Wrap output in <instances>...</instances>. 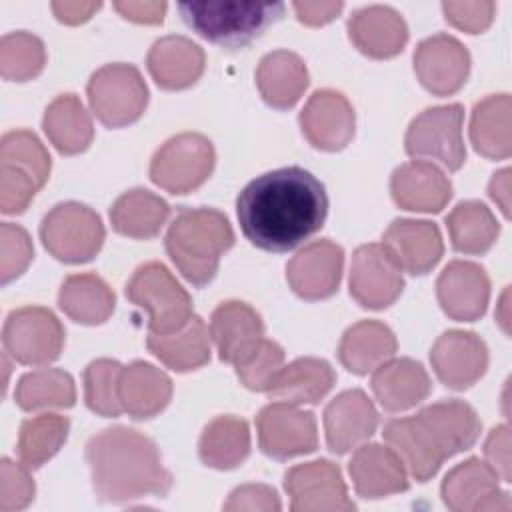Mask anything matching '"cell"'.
<instances>
[{"label": "cell", "mask_w": 512, "mask_h": 512, "mask_svg": "<svg viewBox=\"0 0 512 512\" xmlns=\"http://www.w3.org/2000/svg\"><path fill=\"white\" fill-rule=\"evenodd\" d=\"M328 214L324 184L300 166L266 172L236 200L242 234L260 250L288 252L316 234Z\"/></svg>", "instance_id": "obj_1"}, {"label": "cell", "mask_w": 512, "mask_h": 512, "mask_svg": "<svg viewBox=\"0 0 512 512\" xmlns=\"http://www.w3.org/2000/svg\"><path fill=\"white\" fill-rule=\"evenodd\" d=\"M84 456L100 502L128 504L146 496L164 498L174 484L154 440L128 426H112L94 434Z\"/></svg>", "instance_id": "obj_2"}, {"label": "cell", "mask_w": 512, "mask_h": 512, "mask_svg": "<svg viewBox=\"0 0 512 512\" xmlns=\"http://www.w3.org/2000/svg\"><path fill=\"white\" fill-rule=\"evenodd\" d=\"M480 418L462 400H442L408 418L384 424L386 444L400 456L410 476L430 480L446 458L472 448L480 436Z\"/></svg>", "instance_id": "obj_3"}, {"label": "cell", "mask_w": 512, "mask_h": 512, "mask_svg": "<svg viewBox=\"0 0 512 512\" xmlns=\"http://www.w3.org/2000/svg\"><path fill=\"white\" fill-rule=\"evenodd\" d=\"M234 244L228 218L214 208H184L166 232V252L178 272L194 286H206L218 272L220 258Z\"/></svg>", "instance_id": "obj_4"}, {"label": "cell", "mask_w": 512, "mask_h": 512, "mask_svg": "<svg viewBox=\"0 0 512 512\" xmlns=\"http://www.w3.org/2000/svg\"><path fill=\"white\" fill-rule=\"evenodd\" d=\"M282 2L264 0H194L180 2L178 12L184 24L204 40L238 50L274 24L284 14Z\"/></svg>", "instance_id": "obj_5"}, {"label": "cell", "mask_w": 512, "mask_h": 512, "mask_svg": "<svg viewBox=\"0 0 512 512\" xmlns=\"http://www.w3.org/2000/svg\"><path fill=\"white\" fill-rule=\"evenodd\" d=\"M126 298L148 312L152 334L178 332L192 314V298L162 262L138 266L126 284Z\"/></svg>", "instance_id": "obj_6"}, {"label": "cell", "mask_w": 512, "mask_h": 512, "mask_svg": "<svg viewBox=\"0 0 512 512\" xmlns=\"http://www.w3.org/2000/svg\"><path fill=\"white\" fill-rule=\"evenodd\" d=\"M106 238L100 216L80 202L56 204L40 224L44 248L60 262L82 264L92 260Z\"/></svg>", "instance_id": "obj_7"}, {"label": "cell", "mask_w": 512, "mask_h": 512, "mask_svg": "<svg viewBox=\"0 0 512 512\" xmlns=\"http://www.w3.org/2000/svg\"><path fill=\"white\" fill-rule=\"evenodd\" d=\"M86 92L94 116L108 128L136 122L148 106V86L140 70L124 62L98 68L90 76Z\"/></svg>", "instance_id": "obj_8"}, {"label": "cell", "mask_w": 512, "mask_h": 512, "mask_svg": "<svg viewBox=\"0 0 512 512\" xmlns=\"http://www.w3.org/2000/svg\"><path fill=\"white\" fill-rule=\"evenodd\" d=\"M214 162V146L204 134L182 132L156 150L150 162V180L170 194H188L210 178Z\"/></svg>", "instance_id": "obj_9"}, {"label": "cell", "mask_w": 512, "mask_h": 512, "mask_svg": "<svg viewBox=\"0 0 512 512\" xmlns=\"http://www.w3.org/2000/svg\"><path fill=\"white\" fill-rule=\"evenodd\" d=\"M462 122L464 108L460 104L426 108L406 130L404 148L408 156L436 160L452 172L460 170L466 160Z\"/></svg>", "instance_id": "obj_10"}, {"label": "cell", "mask_w": 512, "mask_h": 512, "mask_svg": "<svg viewBox=\"0 0 512 512\" xmlns=\"http://www.w3.org/2000/svg\"><path fill=\"white\" fill-rule=\"evenodd\" d=\"M4 352L26 366L54 362L64 348V326L44 306H22L12 310L2 328Z\"/></svg>", "instance_id": "obj_11"}, {"label": "cell", "mask_w": 512, "mask_h": 512, "mask_svg": "<svg viewBox=\"0 0 512 512\" xmlns=\"http://www.w3.org/2000/svg\"><path fill=\"white\" fill-rule=\"evenodd\" d=\"M258 446L274 460L310 454L318 448V428L312 412L288 402H272L256 416Z\"/></svg>", "instance_id": "obj_12"}, {"label": "cell", "mask_w": 512, "mask_h": 512, "mask_svg": "<svg viewBox=\"0 0 512 512\" xmlns=\"http://www.w3.org/2000/svg\"><path fill=\"white\" fill-rule=\"evenodd\" d=\"M284 490L294 512H348L356 508L348 498L338 464L324 458L292 466L284 474Z\"/></svg>", "instance_id": "obj_13"}, {"label": "cell", "mask_w": 512, "mask_h": 512, "mask_svg": "<svg viewBox=\"0 0 512 512\" xmlns=\"http://www.w3.org/2000/svg\"><path fill=\"white\" fill-rule=\"evenodd\" d=\"M498 480L500 476L486 462L468 458L444 476L440 494L454 512H508L512 502Z\"/></svg>", "instance_id": "obj_14"}, {"label": "cell", "mask_w": 512, "mask_h": 512, "mask_svg": "<svg viewBox=\"0 0 512 512\" xmlns=\"http://www.w3.org/2000/svg\"><path fill=\"white\" fill-rule=\"evenodd\" d=\"M350 296L370 310H382L396 302L404 290L402 270L382 244H362L352 254Z\"/></svg>", "instance_id": "obj_15"}, {"label": "cell", "mask_w": 512, "mask_h": 512, "mask_svg": "<svg viewBox=\"0 0 512 512\" xmlns=\"http://www.w3.org/2000/svg\"><path fill=\"white\" fill-rule=\"evenodd\" d=\"M414 72L428 92L450 96L464 86L470 74V54L454 36L434 34L416 46Z\"/></svg>", "instance_id": "obj_16"}, {"label": "cell", "mask_w": 512, "mask_h": 512, "mask_svg": "<svg viewBox=\"0 0 512 512\" xmlns=\"http://www.w3.org/2000/svg\"><path fill=\"white\" fill-rule=\"evenodd\" d=\"M304 138L318 150L338 152L350 144L356 128V114L342 92L316 90L300 112Z\"/></svg>", "instance_id": "obj_17"}, {"label": "cell", "mask_w": 512, "mask_h": 512, "mask_svg": "<svg viewBox=\"0 0 512 512\" xmlns=\"http://www.w3.org/2000/svg\"><path fill=\"white\" fill-rule=\"evenodd\" d=\"M430 364L446 388L466 390L484 376L488 368V346L474 332L448 330L434 342Z\"/></svg>", "instance_id": "obj_18"}, {"label": "cell", "mask_w": 512, "mask_h": 512, "mask_svg": "<svg viewBox=\"0 0 512 512\" xmlns=\"http://www.w3.org/2000/svg\"><path fill=\"white\" fill-rule=\"evenodd\" d=\"M342 266V246L322 238L306 244L296 256H292L286 266V280L300 298L324 300L338 290Z\"/></svg>", "instance_id": "obj_19"}, {"label": "cell", "mask_w": 512, "mask_h": 512, "mask_svg": "<svg viewBox=\"0 0 512 512\" xmlns=\"http://www.w3.org/2000/svg\"><path fill=\"white\" fill-rule=\"evenodd\" d=\"M436 298L448 318L474 322L484 316L488 306V274L476 262L452 260L436 280Z\"/></svg>", "instance_id": "obj_20"}, {"label": "cell", "mask_w": 512, "mask_h": 512, "mask_svg": "<svg viewBox=\"0 0 512 512\" xmlns=\"http://www.w3.org/2000/svg\"><path fill=\"white\" fill-rule=\"evenodd\" d=\"M378 428V412L364 390L340 392L324 410V432L328 450L346 454L364 444Z\"/></svg>", "instance_id": "obj_21"}, {"label": "cell", "mask_w": 512, "mask_h": 512, "mask_svg": "<svg viewBox=\"0 0 512 512\" xmlns=\"http://www.w3.org/2000/svg\"><path fill=\"white\" fill-rule=\"evenodd\" d=\"M382 246L394 258L398 268L412 276L428 274L440 262L444 252L438 226L428 220L412 218L394 220L382 236Z\"/></svg>", "instance_id": "obj_22"}, {"label": "cell", "mask_w": 512, "mask_h": 512, "mask_svg": "<svg viewBox=\"0 0 512 512\" xmlns=\"http://www.w3.org/2000/svg\"><path fill=\"white\" fill-rule=\"evenodd\" d=\"M354 490L362 498H384L408 490V474L400 456L382 444H362L348 462Z\"/></svg>", "instance_id": "obj_23"}, {"label": "cell", "mask_w": 512, "mask_h": 512, "mask_svg": "<svg viewBox=\"0 0 512 512\" xmlns=\"http://www.w3.org/2000/svg\"><path fill=\"white\" fill-rule=\"evenodd\" d=\"M394 202L410 212H440L452 198L448 176L432 162L414 160L398 166L390 178Z\"/></svg>", "instance_id": "obj_24"}, {"label": "cell", "mask_w": 512, "mask_h": 512, "mask_svg": "<svg viewBox=\"0 0 512 512\" xmlns=\"http://www.w3.org/2000/svg\"><path fill=\"white\" fill-rule=\"evenodd\" d=\"M348 36L362 54L382 60L404 50L408 42V26L394 8L372 4L350 16Z\"/></svg>", "instance_id": "obj_25"}, {"label": "cell", "mask_w": 512, "mask_h": 512, "mask_svg": "<svg viewBox=\"0 0 512 512\" xmlns=\"http://www.w3.org/2000/svg\"><path fill=\"white\" fill-rule=\"evenodd\" d=\"M210 338L218 358L236 364L264 338V322L250 304L228 300L216 306L210 316Z\"/></svg>", "instance_id": "obj_26"}, {"label": "cell", "mask_w": 512, "mask_h": 512, "mask_svg": "<svg viewBox=\"0 0 512 512\" xmlns=\"http://www.w3.org/2000/svg\"><path fill=\"white\" fill-rule=\"evenodd\" d=\"M370 388L378 404L394 414L426 400L432 382L420 362L412 358H390L374 370Z\"/></svg>", "instance_id": "obj_27"}, {"label": "cell", "mask_w": 512, "mask_h": 512, "mask_svg": "<svg viewBox=\"0 0 512 512\" xmlns=\"http://www.w3.org/2000/svg\"><path fill=\"white\" fill-rule=\"evenodd\" d=\"M204 50L186 36H164L152 44L146 66L154 82L164 90H184L204 72Z\"/></svg>", "instance_id": "obj_28"}, {"label": "cell", "mask_w": 512, "mask_h": 512, "mask_svg": "<svg viewBox=\"0 0 512 512\" xmlns=\"http://www.w3.org/2000/svg\"><path fill=\"white\" fill-rule=\"evenodd\" d=\"M122 410L132 420H148L160 414L172 398V380L166 372L144 360L122 366L118 378Z\"/></svg>", "instance_id": "obj_29"}, {"label": "cell", "mask_w": 512, "mask_h": 512, "mask_svg": "<svg viewBox=\"0 0 512 512\" xmlns=\"http://www.w3.org/2000/svg\"><path fill=\"white\" fill-rule=\"evenodd\" d=\"M256 86L268 106L288 110L308 88V68L304 60L290 50L268 52L256 68Z\"/></svg>", "instance_id": "obj_30"}, {"label": "cell", "mask_w": 512, "mask_h": 512, "mask_svg": "<svg viewBox=\"0 0 512 512\" xmlns=\"http://www.w3.org/2000/svg\"><path fill=\"white\" fill-rule=\"evenodd\" d=\"M396 348V336L384 322L360 320L342 334L338 360L348 372L364 376L390 360Z\"/></svg>", "instance_id": "obj_31"}, {"label": "cell", "mask_w": 512, "mask_h": 512, "mask_svg": "<svg viewBox=\"0 0 512 512\" xmlns=\"http://www.w3.org/2000/svg\"><path fill=\"white\" fill-rule=\"evenodd\" d=\"M336 384L334 368L314 356L296 358L288 366H282L270 388V398L288 404H318Z\"/></svg>", "instance_id": "obj_32"}, {"label": "cell", "mask_w": 512, "mask_h": 512, "mask_svg": "<svg viewBox=\"0 0 512 512\" xmlns=\"http://www.w3.org/2000/svg\"><path fill=\"white\" fill-rule=\"evenodd\" d=\"M146 346L170 370L190 372L210 360V330L200 316H192L178 332H148Z\"/></svg>", "instance_id": "obj_33"}, {"label": "cell", "mask_w": 512, "mask_h": 512, "mask_svg": "<svg viewBox=\"0 0 512 512\" xmlns=\"http://www.w3.org/2000/svg\"><path fill=\"white\" fill-rule=\"evenodd\" d=\"M42 128L54 148L64 156H74L84 152L92 138L94 126L90 114L76 94L56 96L44 110Z\"/></svg>", "instance_id": "obj_34"}, {"label": "cell", "mask_w": 512, "mask_h": 512, "mask_svg": "<svg viewBox=\"0 0 512 512\" xmlns=\"http://www.w3.org/2000/svg\"><path fill=\"white\" fill-rule=\"evenodd\" d=\"M114 292L96 274H70L58 292L60 310L74 322L96 326L106 322L114 312Z\"/></svg>", "instance_id": "obj_35"}, {"label": "cell", "mask_w": 512, "mask_h": 512, "mask_svg": "<svg viewBox=\"0 0 512 512\" xmlns=\"http://www.w3.org/2000/svg\"><path fill=\"white\" fill-rule=\"evenodd\" d=\"M170 216L166 200L146 188H132L116 198L110 208L112 228L128 238H154Z\"/></svg>", "instance_id": "obj_36"}, {"label": "cell", "mask_w": 512, "mask_h": 512, "mask_svg": "<svg viewBox=\"0 0 512 512\" xmlns=\"http://www.w3.org/2000/svg\"><path fill=\"white\" fill-rule=\"evenodd\" d=\"M512 102L508 94H490L480 100L470 118V140L478 154L504 160L512 152L510 134Z\"/></svg>", "instance_id": "obj_37"}, {"label": "cell", "mask_w": 512, "mask_h": 512, "mask_svg": "<svg viewBox=\"0 0 512 512\" xmlns=\"http://www.w3.org/2000/svg\"><path fill=\"white\" fill-rule=\"evenodd\" d=\"M200 460L216 470L238 468L250 454V428L238 416H218L206 424L198 442Z\"/></svg>", "instance_id": "obj_38"}, {"label": "cell", "mask_w": 512, "mask_h": 512, "mask_svg": "<svg viewBox=\"0 0 512 512\" xmlns=\"http://www.w3.org/2000/svg\"><path fill=\"white\" fill-rule=\"evenodd\" d=\"M446 228L452 248L460 254H484L494 246L500 234L496 216L478 200L456 204L446 216Z\"/></svg>", "instance_id": "obj_39"}, {"label": "cell", "mask_w": 512, "mask_h": 512, "mask_svg": "<svg viewBox=\"0 0 512 512\" xmlns=\"http://www.w3.org/2000/svg\"><path fill=\"white\" fill-rule=\"evenodd\" d=\"M14 398L24 412L42 408H70L76 402V386L68 372L60 368H40L24 374L18 380Z\"/></svg>", "instance_id": "obj_40"}, {"label": "cell", "mask_w": 512, "mask_h": 512, "mask_svg": "<svg viewBox=\"0 0 512 512\" xmlns=\"http://www.w3.org/2000/svg\"><path fill=\"white\" fill-rule=\"evenodd\" d=\"M70 420L60 414H38L22 422L16 452L20 462L36 470L46 464L66 442Z\"/></svg>", "instance_id": "obj_41"}, {"label": "cell", "mask_w": 512, "mask_h": 512, "mask_svg": "<svg viewBox=\"0 0 512 512\" xmlns=\"http://www.w3.org/2000/svg\"><path fill=\"white\" fill-rule=\"evenodd\" d=\"M46 64L44 42L24 30L10 32L0 40V74L6 80L26 82L36 78Z\"/></svg>", "instance_id": "obj_42"}, {"label": "cell", "mask_w": 512, "mask_h": 512, "mask_svg": "<svg viewBox=\"0 0 512 512\" xmlns=\"http://www.w3.org/2000/svg\"><path fill=\"white\" fill-rule=\"evenodd\" d=\"M122 366L110 358L92 360L84 368V400L92 412L104 418L120 416L122 404L118 398V378Z\"/></svg>", "instance_id": "obj_43"}, {"label": "cell", "mask_w": 512, "mask_h": 512, "mask_svg": "<svg viewBox=\"0 0 512 512\" xmlns=\"http://www.w3.org/2000/svg\"><path fill=\"white\" fill-rule=\"evenodd\" d=\"M0 164L16 166L30 174L42 188L50 176V154L30 130H10L0 140Z\"/></svg>", "instance_id": "obj_44"}, {"label": "cell", "mask_w": 512, "mask_h": 512, "mask_svg": "<svg viewBox=\"0 0 512 512\" xmlns=\"http://www.w3.org/2000/svg\"><path fill=\"white\" fill-rule=\"evenodd\" d=\"M236 366V376L240 382L254 392H266L284 366V348L274 342L262 338Z\"/></svg>", "instance_id": "obj_45"}, {"label": "cell", "mask_w": 512, "mask_h": 512, "mask_svg": "<svg viewBox=\"0 0 512 512\" xmlns=\"http://www.w3.org/2000/svg\"><path fill=\"white\" fill-rule=\"evenodd\" d=\"M34 248L28 232L12 222L0 226V280L8 284L18 278L32 262Z\"/></svg>", "instance_id": "obj_46"}, {"label": "cell", "mask_w": 512, "mask_h": 512, "mask_svg": "<svg viewBox=\"0 0 512 512\" xmlns=\"http://www.w3.org/2000/svg\"><path fill=\"white\" fill-rule=\"evenodd\" d=\"M30 468L10 458L0 462V512H18L34 500V480Z\"/></svg>", "instance_id": "obj_47"}, {"label": "cell", "mask_w": 512, "mask_h": 512, "mask_svg": "<svg viewBox=\"0 0 512 512\" xmlns=\"http://www.w3.org/2000/svg\"><path fill=\"white\" fill-rule=\"evenodd\" d=\"M40 190L36 180L24 170L0 164V210L2 214H20L28 208Z\"/></svg>", "instance_id": "obj_48"}, {"label": "cell", "mask_w": 512, "mask_h": 512, "mask_svg": "<svg viewBox=\"0 0 512 512\" xmlns=\"http://www.w3.org/2000/svg\"><path fill=\"white\" fill-rule=\"evenodd\" d=\"M496 4L490 0H476V2H442L444 18L458 30L468 34L484 32L494 18Z\"/></svg>", "instance_id": "obj_49"}, {"label": "cell", "mask_w": 512, "mask_h": 512, "mask_svg": "<svg viewBox=\"0 0 512 512\" xmlns=\"http://www.w3.org/2000/svg\"><path fill=\"white\" fill-rule=\"evenodd\" d=\"M224 510H280V498L274 488L266 484H244L230 492L228 500L222 506Z\"/></svg>", "instance_id": "obj_50"}, {"label": "cell", "mask_w": 512, "mask_h": 512, "mask_svg": "<svg viewBox=\"0 0 512 512\" xmlns=\"http://www.w3.org/2000/svg\"><path fill=\"white\" fill-rule=\"evenodd\" d=\"M484 456L500 480L510 482V428L506 424L492 428L484 444Z\"/></svg>", "instance_id": "obj_51"}, {"label": "cell", "mask_w": 512, "mask_h": 512, "mask_svg": "<svg viewBox=\"0 0 512 512\" xmlns=\"http://www.w3.org/2000/svg\"><path fill=\"white\" fill-rule=\"evenodd\" d=\"M298 20L306 26H324L332 22L344 8L342 2H294Z\"/></svg>", "instance_id": "obj_52"}, {"label": "cell", "mask_w": 512, "mask_h": 512, "mask_svg": "<svg viewBox=\"0 0 512 512\" xmlns=\"http://www.w3.org/2000/svg\"><path fill=\"white\" fill-rule=\"evenodd\" d=\"M116 12L138 24H160L166 14V2H114Z\"/></svg>", "instance_id": "obj_53"}, {"label": "cell", "mask_w": 512, "mask_h": 512, "mask_svg": "<svg viewBox=\"0 0 512 512\" xmlns=\"http://www.w3.org/2000/svg\"><path fill=\"white\" fill-rule=\"evenodd\" d=\"M100 6V2H52V12L64 24H80L100 10Z\"/></svg>", "instance_id": "obj_54"}, {"label": "cell", "mask_w": 512, "mask_h": 512, "mask_svg": "<svg viewBox=\"0 0 512 512\" xmlns=\"http://www.w3.org/2000/svg\"><path fill=\"white\" fill-rule=\"evenodd\" d=\"M490 198L500 206L502 214L510 216V168L496 172L488 184Z\"/></svg>", "instance_id": "obj_55"}, {"label": "cell", "mask_w": 512, "mask_h": 512, "mask_svg": "<svg viewBox=\"0 0 512 512\" xmlns=\"http://www.w3.org/2000/svg\"><path fill=\"white\" fill-rule=\"evenodd\" d=\"M506 296H508V290L504 292V296H502V302H500V308H502V310H506V306H508V304H506ZM496 320L502 324V330L508 334V314H504V316L496 314Z\"/></svg>", "instance_id": "obj_56"}]
</instances>
